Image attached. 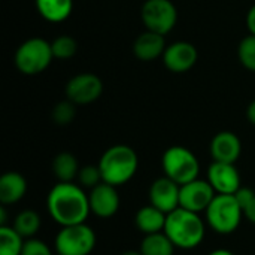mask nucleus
<instances>
[{
	"label": "nucleus",
	"instance_id": "obj_1",
	"mask_svg": "<svg viewBox=\"0 0 255 255\" xmlns=\"http://www.w3.org/2000/svg\"><path fill=\"white\" fill-rule=\"evenodd\" d=\"M51 218L61 227L82 224L91 214L88 194L73 182H57L46 197Z\"/></svg>",
	"mask_w": 255,
	"mask_h": 255
},
{
	"label": "nucleus",
	"instance_id": "obj_2",
	"mask_svg": "<svg viewBox=\"0 0 255 255\" xmlns=\"http://www.w3.org/2000/svg\"><path fill=\"white\" fill-rule=\"evenodd\" d=\"M97 166L103 182L114 187H121L136 175L139 158L131 146L114 145L103 152Z\"/></svg>",
	"mask_w": 255,
	"mask_h": 255
},
{
	"label": "nucleus",
	"instance_id": "obj_3",
	"mask_svg": "<svg viewBox=\"0 0 255 255\" xmlns=\"http://www.w3.org/2000/svg\"><path fill=\"white\" fill-rule=\"evenodd\" d=\"M164 233L175 248L194 250L205 239V223L199 214L178 208L167 214Z\"/></svg>",
	"mask_w": 255,
	"mask_h": 255
},
{
	"label": "nucleus",
	"instance_id": "obj_4",
	"mask_svg": "<svg viewBox=\"0 0 255 255\" xmlns=\"http://www.w3.org/2000/svg\"><path fill=\"white\" fill-rule=\"evenodd\" d=\"M205 214L209 227L218 235L235 233L244 218L242 208L235 194H217Z\"/></svg>",
	"mask_w": 255,
	"mask_h": 255
},
{
	"label": "nucleus",
	"instance_id": "obj_5",
	"mask_svg": "<svg viewBox=\"0 0 255 255\" xmlns=\"http://www.w3.org/2000/svg\"><path fill=\"white\" fill-rule=\"evenodd\" d=\"M161 167L164 176H167L178 185H185L197 179L200 172L197 157L184 146L167 148L161 157Z\"/></svg>",
	"mask_w": 255,
	"mask_h": 255
},
{
	"label": "nucleus",
	"instance_id": "obj_6",
	"mask_svg": "<svg viewBox=\"0 0 255 255\" xmlns=\"http://www.w3.org/2000/svg\"><path fill=\"white\" fill-rule=\"evenodd\" d=\"M54 58L52 46L42 37H31L22 42L15 52V66L22 75H39L49 67Z\"/></svg>",
	"mask_w": 255,
	"mask_h": 255
},
{
	"label": "nucleus",
	"instance_id": "obj_7",
	"mask_svg": "<svg viewBox=\"0 0 255 255\" xmlns=\"http://www.w3.org/2000/svg\"><path fill=\"white\" fill-rule=\"evenodd\" d=\"M96 242L94 230L85 223L61 227L54 239L55 251L60 255H90Z\"/></svg>",
	"mask_w": 255,
	"mask_h": 255
},
{
	"label": "nucleus",
	"instance_id": "obj_8",
	"mask_svg": "<svg viewBox=\"0 0 255 255\" xmlns=\"http://www.w3.org/2000/svg\"><path fill=\"white\" fill-rule=\"evenodd\" d=\"M140 16L146 30L163 36L170 33L178 21L176 7L170 0H146L142 4Z\"/></svg>",
	"mask_w": 255,
	"mask_h": 255
},
{
	"label": "nucleus",
	"instance_id": "obj_9",
	"mask_svg": "<svg viewBox=\"0 0 255 255\" xmlns=\"http://www.w3.org/2000/svg\"><path fill=\"white\" fill-rule=\"evenodd\" d=\"M103 93V82L94 73H79L66 84V97L75 105H90Z\"/></svg>",
	"mask_w": 255,
	"mask_h": 255
},
{
	"label": "nucleus",
	"instance_id": "obj_10",
	"mask_svg": "<svg viewBox=\"0 0 255 255\" xmlns=\"http://www.w3.org/2000/svg\"><path fill=\"white\" fill-rule=\"evenodd\" d=\"M217 196L215 190L209 184V181L194 179L185 185H181L179 191V208L187 209L194 214L206 212L208 206Z\"/></svg>",
	"mask_w": 255,
	"mask_h": 255
},
{
	"label": "nucleus",
	"instance_id": "obj_11",
	"mask_svg": "<svg viewBox=\"0 0 255 255\" xmlns=\"http://www.w3.org/2000/svg\"><path fill=\"white\" fill-rule=\"evenodd\" d=\"M88 200H90L91 214H94L99 218L114 217L121 205L117 187L109 185L106 182H100L99 185L91 188L88 194Z\"/></svg>",
	"mask_w": 255,
	"mask_h": 255
},
{
	"label": "nucleus",
	"instance_id": "obj_12",
	"mask_svg": "<svg viewBox=\"0 0 255 255\" xmlns=\"http://www.w3.org/2000/svg\"><path fill=\"white\" fill-rule=\"evenodd\" d=\"M208 181L217 194H236L241 190V173L235 164L214 161L208 169Z\"/></svg>",
	"mask_w": 255,
	"mask_h": 255
},
{
	"label": "nucleus",
	"instance_id": "obj_13",
	"mask_svg": "<svg viewBox=\"0 0 255 255\" xmlns=\"http://www.w3.org/2000/svg\"><path fill=\"white\" fill-rule=\"evenodd\" d=\"M163 63L164 66L173 72V73H185L190 69L194 67L197 63L199 54L193 43L190 42H175L167 45L164 54H163Z\"/></svg>",
	"mask_w": 255,
	"mask_h": 255
},
{
	"label": "nucleus",
	"instance_id": "obj_14",
	"mask_svg": "<svg viewBox=\"0 0 255 255\" xmlns=\"http://www.w3.org/2000/svg\"><path fill=\"white\" fill-rule=\"evenodd\" d=\"M179 191L181 185L167 176L158 178L149 187V203L164 214H170L179 208Z\"/></svg>",
	"mask_w": 255,
	"mask_h": 255
},
{
	"label": "nucleus",
	"instance_id": "obj_15",
	"mask_svg": "<svg viewBox=\"0 0 255 255\" xmlns=\"http://www.w3.org/2000/svg\"><path fill=\"white\" fill-rule=\"evenodd\" d=\"M209 151L214 161L235 164L242 154V142L233 131H220L212 137Z\"/></svg>",
	"mask_w": 255,
	"mask_h": 255
},
{
	"label": "nucleus",
	"instance_id": "obj_16",
	"mask_svg": "<svg viewBox=\"0 0 255 255\" xmlns=\"http://www.w3.org/2000/svg\"><path fill=\"white\" fill-rule=\"evenodd\" d=\"M166 48L164 36L149 30L139 34L133 43V52L140 61H152L158 57H163Z\"/></svg>",
	"mask_w": 255,
	"mask_h": 255
},
{
	"label": "nucleus",
	"instance_id": "obj_17",
	"mask_svg": "<svg viewBox=\"0 0 255 255\" xmlns=\"http://www.w3.org/2000/svg\"><path fill=\"white\" fill-rule=\"evenodd\" d=\"M27 193V181L18 172H6L0 178V203L3 206L18 203Z\"/></svg>",
	"mask_w": 255,
	"mask_h": 255
},
{
	"label": "nucleus",
	"instance_id": "obj_18",
	"mask_svg": "<svg viewBox=\"0 0 255 255\" xmlns=\"http://www.w3.org/2000/svg\"><path fill=\"white\" fill-rule=\"evenodd\" d=\"M166 218H167V214H164L163 211L157 209L155 206L149 203L146 206H142L136 212L134 224L137 230L142 232L143 235H152V233L164 232Z\"/></svg>",
	"mask_w": 255,
	"mask_h": 255
},
{
	"label": "nucleus",
	"instance_id": "obj_19",
	"mask_svg": "<svg viewBox=\"0 0 255 255\" xmlns=\"http://www.w3.org/2000/svg\"><path fill=\"white\" fill-rule=\"evenodd\" d=\"M39 13L49 22L67 19L73 9V0H36Z\"/></svg>",
	"mask_w": 255,
	"mask_h": 255
},
{
	"label": "nucleus",
	"instance_id": "obj_20",
	"mask_svg": "<svg viewBox=\"0 0 255 255\" xmlns=\"http://www.w3.org/2000/svg\"><path fill=\"white\" fill-rule=\"evenodd\" d=\"M79 164L73 154L60 152L52 160V172L58 182H73L79 173Z\"/></svg>",
	"mask_w": 255,
	"mask_h": 255
},
{
	"label": "nucleus",
	"instance_id": "obj_21",
	"mask_svg": "<svg viewBox=\"0 0 255 255\" xmlns=\"http://www.w3.org/2000/svg\"><path fill=\"white\" fill-rule=\"evenodd\" d=\"M139 251L142 255H173L175 253V245L172 241L167 238L164 232L160 233H152V235H145Z\"/></svg>",
	"mask_w": 255,
	"mask_h": 255
},
{
	"label": "nucleus",
	"instance_id": "obj_22",
	"mask_svg": "<svg viewBox=\"0 0 255 255\" xmlns=\"http://www.w3.org/2000/svg\"><path fill=\"white\" fill-rule=\"evenodd\" d=\"M12 227L24 238V239H31L36 236V233L40 229V217L37 212L31 211V209H25L21 211L15 220Z\"/></svg>",
	"mask_w": 255,
	"mask_h": 255
},
{
	"label": "nucleus",
	"instance_id": "obj_23",
	"mask_svg": "<svg viewBox=\"0 0 255 255\" xmlns=\"http://www.w3.org/2000/svg\"><path fill=\"white\" fill-rule=\"evenodd\" d=\"M24 238L9 226H0V255H21Z\"/></svg>",
	"mask_w": 255,
	"mask_h": 255
},
{
	"label": "nucleus",
	"instance_id": "obj_24",
	"mask_svg": "<svg viewBox=\"0 0 255 255\" xmlns=\"http://www.w3.org/2000/svg\"><path fill=\"white\" fill-rule=\"evenodd\" d=\"M51 46H52L54 58H58V60H69L78 51L76 40L72 36H67V34H61V36L55 37L51 42Z\"/></svg>",
	"mask_w": 255,
	"mask_h": 255
},
{
	"label": "nucleus",
	"instance_id": "obj_25",
	"mask_svg": "<svg viewBox=\"0 0 255 255\" xmlns=\"http://www.w3.org/2000/svg\"><path fill=\"white\" fill-rule=\"evenodd\" d=\"M238 55L242 66L251 72H255V36L250 34L244 37L238 46Z\"/></svg>",
	"mask_w": 255,
	"mask_h": 255
},
{
	"label": "nucleus",
	"instance_id": "obj_26",
	"mask_svg": "<svg viewBox=\"0 0 255 255\" xmlns=\"http://www.w3.org/2000/svg\"><path fill=\"white\" fill-rule=\"evenodd\" d=\"M241 208H242V212H244V217L251 221L253 224H255V191L251 188H247V187H241V190L235 194Z\"/></svg>",
	"mask_w": 255,
	"mask_h": 255
},
{
	"label": "nucleus",
	"instance_id": "obj_27",
	"mask_svg": "<svg viewBox=\"0 0 255 255\" xmlns=\"http://www.w3.org/2000/svg\"><path fill=\"white\" fill-rule=\"evenodd\" d=\"M76 115V109H75V103L70 100H63L58 102L54 109H52V120L55 124L58 126H67L75 120Z\"/></svg>",
	"mask_w": 255,
	"mask_h": 255
},
{
	"label": "nucleus",
	"instance_id": "obj_28",
	"mask_svg": "<svg viewBox=\"0 0 255 255\" xmlns=\"http://www.w3.org/2000/svg\"><path fill=\"white\" fill-rule=\"evenodd\" d=\"M76 179L82 188H90V190L94 188L96 185H99L100 182H103L99 166H93V164H87V166L81 167Z\"/></svg>",
	"mask_w": 255,
	"mask_h": 255
},
{
	"label": "nucleus",
	"instance_id": "obj_29",
	"mask_svg": "<svg viewBox=\"0 0 255 255\" xmlns=\"http://www.w3.org/2000/svg\"><path fill=\"white\" fill-rule=\"evenodd\" d=\"M21 255H52V253L43 241L31 238V239H25Z\"/></svg>",
	"mask_w": 255,
	"mask_h": 255
},
{
	"label": "nucleus",
	"instance_id": "obj_30",
	"mask_svg": "<svg viewBox=\"0 0 255 255\" xmlns=\"http://www.w3.org/2000/svg\"><path fill=\"white\" fill-rule=\"evenodd\" d=\"M247 27H248L250 33L255 36V4L248 10V15H247Z\"/></svg>",
	"mask_w": 255,
	"mask_h": 255
},
{
	"label": "nucleus",
	"instance_id": "obj_31",
	"mask_svg": "<svg viewBox=\"0 0 255 255\" xmlns=\"http://www.w3.org/2000/svg\"><path fill=\"white\" fill-rule=\"evenodd\" d=\"M247 118L251 124L255 126V100H253L247 108Z\"/></svg>",
	"mask_w": 255,
	"mask_h": 255
},
{
	"label": "nucleus",
	"instance_id": "obj_32",
	"mask_svg": "<svg viewBox=\"0 0 255 255\" xmlns=\"http://www.w3.org/2000/svg\"><path fill=\"white\" fill-rule=\"evenodd\" d=\"M209 255H235L232 251H229V250H215V251H212Z\"/></svg>",
	"mask_w": 255,
	"mask_h": 255
},
{
	"label": "nucleus",
	"instance_id": "obj_33",
	"mask_svg": "<svg viewBox=\"0 0 255 255\" xmlns=\"http://www.w3.org/2000/svg\"><path fill=\"white\" fill-rule=\"evenodd\" d=\"M121 255H142V253L140 251H126Z\"/></svg>",
	"mask_w": 255,
	"mask_h": 255
},
{
	"label": "nucleus",
	"instance_id": "obj_34",
	"mask_svg": "<svg viewBox=\"0 0 255 255\" xmlns=\"http://www.w3.org/2000/svg\"><path fill=\"white\" fill-rule=\"evenodd\" d=\"M57 255H60V254H57Z\"/></svg>",
	"mask_w": 255,
	"mask_h": 255
}]
</instances>
